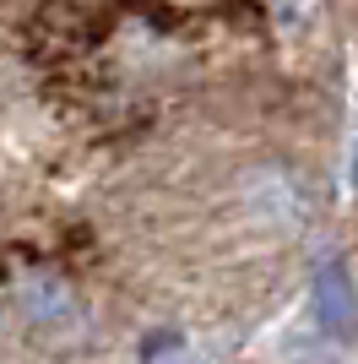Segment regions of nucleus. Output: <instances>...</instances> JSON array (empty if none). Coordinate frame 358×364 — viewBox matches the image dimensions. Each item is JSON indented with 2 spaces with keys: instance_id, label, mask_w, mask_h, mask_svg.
Segmentation results:
<instances>
[{
  "instance_id": "nucleus-1",
  "label": "nucleus",
  "mask_w": 358,
  "mask_h": 364,
  "mask_svg": "<svg viewBox=\"0 0 358 364\" xmlns=\"http://www.w3.org/2000/svg\"><path fill=\"white\" fill-rule=\"evenodd\" d=\"M310 304H315V321L331 343H353L358 337V289L347 277L342 261H326L310 283Z\"/></svg>"
},
{
  "instance_id": "nucleus-2",
  "label": "nucleus",
  "mask_w": 358,
  "mask_h": 364,
  "mask_svg": "<svg viewBox=\"0 0 358 364\" xmlns=\"http://www.w3.org/2000/svg\"><path fill=\"white\" fill-rule=\"evenodd\" d=\"M65 310H71V294L60 289V283H49V277H38V283H33L28 289V316H65Z\"/></svg>"
},
{
  "instance_id": "nucleus-3",
  "label": "nucleus",
  "mask_w": 358,
  "mask_h": 364,
  "mask_svg": "<svg viewBox=\"0 0 358 364\" xmlns=\"http://www.w3.org/2000/svg\"><path fill=\"white\" fill-rule=\"evenodd\" d=\"M141 364H195V353H190V343H185V337L163 332V337H152V343H147Z\"/></svg>"
},
{
  "instance_id": "nucleus-4",
  "label": "nucleus",
  "mask_w": 358,
  "mask_h": 364,
  "mask_svg": "<svg viewBox=\"0 0 358 364\" xmlns=\"http://www.w3.org/2000/svg\"><path fill=\"white\" fill-rule=\"evenodd\" d=\"M353 185H358V168H353Z\"/></svg>"
}]
</instances>
